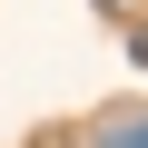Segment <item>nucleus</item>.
<instances>
[{
  "label": "nucleus",
  "mask_w": 148,
  "mask_h": 148,
  "mask_svg": "<svg viewBox=\"0 0 148 148\" xmlns=\"http://www.w3.org/2000/svg\"><path fill=\"white\" fill-rule=\"evenodd\" d=\"M99 148H148V119H109V128H99Z\"/></svg>",
  "instance_id": "1"
},
{
  "label": "nucleus",
  "mask_w": 148,
  "mask_h": 148,
  "mask_svg": "<svg viewBox=\"0 0 148 148\" xmlns=\"http://www.w3.org/2000/svg\"><path fill=\"white\" fill-rule=\"evenodd\" d=\"M99 10H128V0H99Z\"/></svg>",
  "instance_id": "2"
}]
</instances>
